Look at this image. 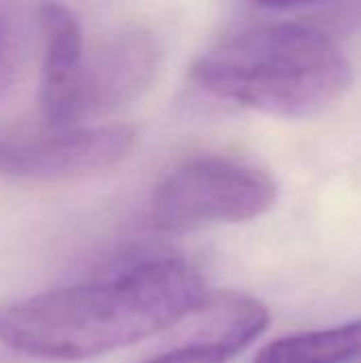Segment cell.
I'll use <instances>...</instances> for the list:
<instances>
[{
	"label": "cell",
	"mask_w": 361,
	"mask_h": 363,
	"mask_svg": "<svg viewBox=\"0 0 361 363\" xmlns=\"http://www.w3.org/2000/svg\"><path fill=\"white\" fill-rule=\"evenodd\" d=\"M26 47V23L21 9L0 2V94L13 83Z\"/></svg>",
	"instance_id": "cell-9"
},
{
	"label": "cell",
	"mask_w": 361,
	"mask_h": 363,
	"mask_svg": "<svg viewBox=\"0 0 361 363\" xmlns=\"http://www.w3.org/2000/svg\"><path fill=\"white\" fill-rule=\"evenodd\" d=\"M361 355V319L268 342L253 363H349Z\"/></svg>",
	"instance_id": "cell-8"
},
{
	"label": "cell",
	"mask_w": 361,
	"mask_h": 363,
	"mask_svg": "<svg viewBox=\"0 0 361 363\" xmlns=\"http://www.w3.org/2000/svg\"><path fill=\"white\" fill-rule=\"evenodd\" d=\"M160 60L155 34L140 23L85 34L81 60L53 125H83L132 102L153 83Z\"/></svg>",
	"instance_id": "cell-5"
},
{
	"label": "cell",
	"mask_w": 361,
	"mask_h": 363,
	"mask_svg": "<svg viewBox=\"0 0 361 363\" xmlns=\"http://www.w3.org/2000/svg\"><path fill=\"white\" fill-rule=\"evenodd\" d=\"M198 334L138 363H230L268 328V308L243 294H211L196 313Z\"/></svg>",
	"instance_id": "cell-6"
},
{
	"label": "cell",
	"mask_w": 361,
	"mask_h": 363,
	"mask_svg": "<svg viewBox=\"0 0 361 363\" xmlns=\"http://www.w3.org/2000/svg\"><path fill=\"white\" fill-rule=\"evenodd\" d=\"M277 196L279 187L266 170L226 155H198L157 183L147 219L153 230L166 234L245 223L268 213Z\"/></svg>",
	"instance_id": "cell-3"
},
{
	"label": "cell",
	"mask_w": 361,
	"mask_h": 363,
	"mask_svg": "<svg viewBox=\"0 0 361 363\" xmlns=\"http://www.w3.org/2000/svg\"><path fill=\"white\" fill-rule=\"evenodd\" d=\"M138 132L128 123L0 128V177L66 181L104 172L132 157Z\"/></svg>",
	"instance_id": "cell-4"
},
{
	"label": "cell",
	"mask_w": 361,
	"mask_h": 363,
	"mask_svg": "<svg viewBox=\"0 0 361 363\" xmlns=\"http://www.w3.org/2000/svg\"><path fill=\"white\" fill-rule=\"evenodd\" d=\"M266 11L211 45L194 62L191 79L211 96L264 115L321 113L351 87V62L317 21L281 6Z\"/></svg>",
	"instance_id": "cell-2"
},
{
	"label": "cell",
	"mask_w": 361,
	"mask_h": 363,
	"mask_svg": "<svg viewBox=\"0 0 361 363\" xmlns=\"http://www.w3.org/2000/svg\"><path fill=\"white\" fill-rule=\"evenodd\" d=\"M209 296L191 262L149 257L0 308V342L45 362L94 359L191 319Z\"/></svg>",
	"instance_id": "cell-1"
},
{
	"label": "cell",
	"mask_w": 361,
	"mask_h": 363,
	"mask_svg": "<svg viewBox=\"0 0 361 363\" xmlns=\"http://www.w3.org/2000/svg\"><path fill=\"white\" fill-rule=\"evenodd\" d=\"M36 19L43 34L40 113L43 123L53 125L81 60L85 30L72 9L55 2L40 4Z\"/></svg>",
	"instance_id": "cell-7"
}]
</instances>
